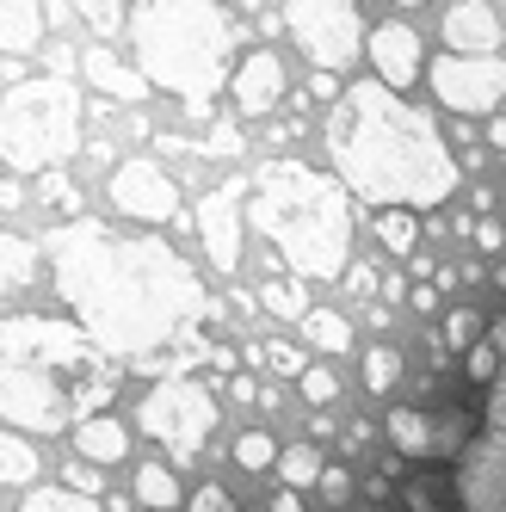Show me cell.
Masks as SVG:
<instances>
[{"instance_id": "ba28073f", "label": "cell", "mask_w": 506, "mask_h": 512, "mask_svg": "<svg viewBox=\"0 0 506 512\" xmlns=\"http://www.w3.org/2000/svg\"><path fill=\"white\" fill-rule=\"evenodd\" d=\"M284 25H291V38L303 44V56L321 68V75H340V68L358 62V38H365V25H358V7H346V0L284 7Z\"/></svg>"}, {"instance_id": "1f68e13d", "label": "cell", "mask_w": 506, "mask_h": 512, "mask_svg": "<svg viewBox=\"0 0 506 512\" xmlns=\"http://www.w3.org/2000/svg\"><path fill=\"white\" fill-rule=\"evenodd\" d=\"M500 371V346H476V352H469V377H476V383H488Z\"/></svg>"}, {"instance_id": "5bb4252c", "label": "cell", "mask_w": 506, "mask_h": 512, "mask_svg": "<svg viewBox=\"0 0 506 512\" xmlns=\"http://www.w3.org/2000/svg\"><path fill=\"white\" fill-rule=\"evenodd\" d=\"M445 44H451V56H494L500 50V13L494 7H451Z\"/></svg>"}, {"instance_id": "e575fe53", "label": "cell", "mask_w": 506, "mask_h": 512, "mask_svg": "<svg viewBox=\"0 0 506 512\" xmlns=\"http://www.w3.org/2000/svg\"><path fill=\"white\" fill-rule=\"evenodd\" d=\"M476 241H482V247H506V229H500V223H476Z\"/></svg>"}, {"instance_id": "4dcf8cb0", "label": "cell", "mask_w": 506, "mask_h": 512, "mask_svg": "<svg viewBox=\"0 0 506 512\" xmlns=\"http://www.w3.org/2000/svg\"><path fill=\"white\" fill-rule=\"evenodd\" d=\"M476 334H482V315H476V309H451V321H445V346H457V352H463Z\"/></svg>"}, {"instance_id": "83f0119b", "label": "cell", "mask_w": 506, "mask_h": 512, "mask_svg": "<svg viewBox=\"0 0 506 512\" xmlns=\"http://www.w3.org/2000/svg\"><path fill=\"white\" fill-rule=\"evenodd\" d=\"M297 389H303L309 408H321V401H334V395H340V377H334V371H321V364H309V371L297 377Z\"/></svg>"}, {"instance_id": "3957f363", "label": "cell", "mask_w": 506, "mask_h": 512, "mask_svg": "<svg viewBox=\"0 0 506 512\" xmlns=\"http://www.w3.org/2000/svg\"><path fill=\"white\" fill-rule=\"evenodd\" d=\"M118 395V371L81 327L50 315H0V420L13 432L87 426Z\"/></svg>"}, {"instance_id": "484cf974", "label": "cell", "mask_w": 506, "mask_h": 512, "mask_svg": "<svg viewBox=\"0 0 506 512\" xmlns=\"http://www.w3.org/2000/svg\"><path fill=\"white\" fill-rule=\"evenodd\" d=\"M278 457H284V451L272 445L266 432H241V438H235V463H241V469H272Z\"/></svg>"}, {"instance_id": "6da1fadb", "label": "cell", "mask_w": 506, "mask_h": 512, "mask_svg": "<svg viewBox=\"0 0 506 512\" xmlns=\"http://www.w3.org/2000/svg\"><path fill=\"white\" fill-rule=\"evenodd\" d=\"M44 253L56 266L62 303L105 358H149L161 346H179L210 309L198 272L155 235L62 223L50 229Z\"/></svg>"}, {"instance_id": "8fae6325", "label": "cell", "mask_w": 506, "mask_h": 512, "mask_svg": "<svg viewBox=\"0 0 506 512\" xmlns=\"http://www.w3.org/2000/svg\"><path fill=\"white\" fill-rule=\"evenodd\" d=\"M241 204H247V186L241 179H223L204 204H198V235L210 247L216 272H235L241 266Z\"/></svg>"}, {"instance_id": "603a6c76", "label": "cell", "mask_w": 506, "mask_h": 512, "mask_svg": "<svg viewBox=\"0 0 506 512\" xmlns=\"http://www.w3.org/2000/svg\"><path fill=\"white\" fill-rule=\"evenodd\" d=\"M38 475V457H31V445L19 432H0V488L7 482H31Z\"/></svg>"}, {"instance_id": "2e32d148", "label": "cell", "mask_w": 506, "mask_h": 512, "mask_svg": "<svg viewBox=\"0 0 506 512\" xmlns=\"http://www.w3.org/2000/svg\"><path fill=\"white\" fill-rule=\"evenodd\" d=\"M75 451H81L87 463H118V457L130 451V426H124L118 414H99V420L75 426Z\"/></svg>"}, {"instance_id": "f1b7e54d", "label": "cell", "mask_w": 506, "mask_h": 512, "mask_svg": "<svg viewBox=\"0 0 506 512\" xmlns=\"http://www.w3.org/2000/svg\"><path fill=\"white\" fill-rule=\"evenodd\" d=\"M266 309L272 315H291V321H309V303L297 284H266Z\"/></svg>"}, {"instance_id": "836d02e7", "label": "cell", "mask_w": 506, "mask_h": 512, "mask_svg": "<svg viewBox=\"0 0 506 512\" xmlns=\"http://www.w3.org/2000/svg\"><path fill=\"white\" fill-rule=\"evenodd\" d=\"M309 99H334L340 105V81L334 75H309Z\"/></svg>"}, {"instance_id": "277c9868", "label": "cell", "mask_w": 506, "mask_h": 512, "mask_svg": "<svg viewBox=\"0 0 506 512\" xmlns=\"http://www.w3.org/2000/svg\"><path fill=\"white\" fill-rule=\"evenodd\" d=\"M253 223L284 253L291 278H340L352 247V210L334 173H315L303 161H266L253 192Z\"/></svg>"}, {"instance_id": "4fadbf2b", "label": "cell", "mask_w": 506, "mask_h": 512, "mask_svg": "<svg viewBox=\"0 0 506 512\" xmlns=\"http://www.w3.org/2000/svg\"><path fill=\"white\" fill-rule=\"evenodd\" d=\"M235 105H241V112L247 118H266L272 112V105L284 99V62L272 56V50H247L241 62H235Z\"/></svg>"}, {"instance_id": "30bf717a", "label": "cell", "mask_w": 506, "mask_h": 512, "mask_svg": "<svg viewBox=\"0 0 506 512\" xmlns=\"http://www.w3.org/2000/svg\"><path fill=\"white\" fill-rule=\"evenodd\" d=\"M105 192H112V204L130 216V223H179V186L155 161H118Z\"/></svg>"}, {"instance_id": "52a82bcc", "label": "cell", "mask_w": 506, "mask_h": 512, "mask_svg": "<svg viewBox=\"0 0 506 512\" xmlns=\"http://www.w3.org/2000/svg\"><path fill=\"white\" fill-rule=\"evenodd\" d=\"M136 420H142V432H149V438H161L173 457H192L204 438H210V426H216V401H210V389H198L186 377H167L161 389L142 395Z\"/></svg>"}, {"instance_id": "7c38bea8", "label": "cell", "mask_w": 506, "mask_h": 512, "mask_svg": "<svg viewBox=\"0 0 506 512\" xmlns=\"http://www.w3.org/2000/svg\"><path fill=\"white\" fill-rule=\"evenodd\" d=\"M365 50H371V68H377V81H383L389 93H408V87L426 75V50H420V31H414V25H402V19L377 25Z\"/></svg>"}, {"instance_id": "9c48e42d", "label": "cell", "mask_w": 506, "mask_h": 512, "mask_svg": "<svg viewBox=\"0 0 506 512\" xmlns=\"http://www.w3.org/2000/svg\"><path fill=\"white\" fill-rule=\"evenodd\" d=\"M432 93H439L451 112H494L500 93H506V62L500 56H439L426 68Z\"/></svg>"}, {"instance_id": "8d00e7d4", "label": "cell", "mask_w": 506, "mask_h": 512, "mask_svg": "<svg viewBox=\"0 0 506 512\" xmlns=\"http://www.w3.org/2000/svg\"><path fill=\"white\" fill-rule=\"evenodd\" d=\"M488 142H494V149H506V118H494V124H488Z\"/></svg>"}, {"instance_id": "d4e9b609", "label": "cell", "mask_w": 506, "mask_h": 512, "mask_svg": "<svg viewBox=\"0 0 506 512\" xmlns=\"http://www.w3.org/2000/svg\"><path fill=\"white\" fill-rule=\"evenodd\" d=\"M377 235L389 253H414L420 247V223H414V210H383L377 216Z\"/></svg>"}, {"instance_id": "ac0fdd59", "label": "cell", "mask_w": 506, "mask_h": 512, "mask_svg": "<svg viewBox=\"0 0 506 512\" xmlns=\"http://www.w3.org/2000/svg\"><path fill=\"white\" fill-rule=\"evenodd\" d=\"M136 500L149 506V512H173L179 506V475L167 463H142L136 469Z\"/></svg>"}, {"instance_id": "d590c367", "label": "cell", "mask_w": 506, "mask_h": 512, "mask_svg": "<svg viewBox=\"0 0 506 512\" xmlns=\"http://www.w3.org/2000/svg\"><path fill=\"white\" fill-rule=\"evenodd\" d=\"M272 512H303V500H297V494H291V488H284V494H278V500H272Z\"/></svg>"}, {"instance_id": "8992f818", "label": "cell", "mask_w": 506, "mask_h": 512, "mask_svg": "<svg viewBox=\"0 0 506 512\" xmlns=\"http://www.w3.org/2000/svg\"><path fill=\"white\" fill-rule=\"evenodd\" d=\"M81 149V93L68 75H31L0 93V161L13 173H50Z\"/></svg>"}, {"instance_id": "e0dca14e", "label": "cell", "mask_w": 506, "mask_h": 512, "mask_svg": "<svg viewBox=\"0 0 506 512\" xmlns=\"http://www.w3.org/2000/svg\"><path fill=\"white\" fill-rule=\"evenodd\" d=\"M44 44V7H13L0 0V50H38Z\"/></svg>"}, {"instance_id": "d6986e66", "label": "cell", "mask_w": 506, "mask_h": 512, "mask_svg": "<svg viewBox=\"0 0 506 512\" xmlns=\"http://www.w3.org/2000/svg\"><path fill=\"white\" fill-rule=\"evenodd\" d=\"M31 266H38V247L0 229V297H7V290H19V284L31 278Z\"/></svg>"}, {"instance_id": "ffe728a7", "label": "cell", "mask_w": 506, "mask_h": 512, "mask_svg": "<svg viewBox=\"0 0 506 512\" xmlns=\"http://www.w3.org/2000/svg\"><path fill=\"white\" fill-rule=\"evenodd\" d=\"M303 334H309V346H321V352H352V327H346L340 309H309Z\"/></svg>"}, {"instance_id": "cb8c5ba5", "label": "cell", "mask_w": 506, "mask_h": 512, "mask_svg": "<svg viewBox=\"0 0 506 512\" xmlns=\"http://www.w3.org/2000/svg\"><path fill=\"white\" fill-rule=\"evenodd\" d=\"M19 512H105V506L87 500V494H75V488H38V494L19 500Z\"/></svg>"}, {"instance_id": "f546056e", "label": "cell", "mask_w": 506, "mask_h": 512, "mask_svg": "<svg viewBox=\"0 0 506 512\" xmlns=\"http://www.w3.org/2000/svg\"><path fill=\"white\" fill-rule=\"evenodd\" d=\"M395 377H402V358L377 346V352L365 358V383H371V389H395Z\"/></svg>"}, {"instance_id": "7a4b0ae2", "label": "cell", "mask_w": 506, "mask_h": 512, "mask_svg": "<svg viewBox=\"0 0 506 512\" xmlns=\"http://www.w3.org/2000/svg\"><path fill=\"white\" fill-rule=\"evenodd\" d=\"M328 155L340 186L383 210H432L457 186V161L445 155L426 112L383 81H352L328 112Z\"/></svg>"}, {"instance_id": "7402d4cb", "label": "cell", "mask_w": 506, "mask_h": 512, "mask_svg": "<svg viewBox=\"0 0 506 512\" xmlns=\"http://www.w3.org/2000/svg\"><path fill=\"white\" fill-rule=\"evenodd\" d=\"M278 475H284V488H315L321 482V475H328V469H321V457H315V445H291V451H284L278 457Z\"/></svg>"}, {"instance_id": "d6a6232c", "label": "cell", "mask_w": 506, "mask_h": 512, "mask_svg": "<svg viewBox=\"0 0 506 512\" xmlns=\"http://www.w3.org/2000/svg\"><path fill=\"white\" fill-rule=\"evenodd\" d=\"M346 284H352V297H371V290H377V266H352Z\"/></svg>"}, {"instance_id": "9a60e30c", "label": "cell", "mask_w": 506, "mask_h": 512, "mask_svg": "<svg viewBox=\"0 0 506 512\" xmlns=\"http://www.w3.org/2000/svg\"><path fill=\"white\" fill-rule=\"evenodd\" d=\"M81 68H87V81H93L99 93H118V99H142V93H149V81H142L130 62H118L105 44H93V50L81 56Z\"/></svg>"}, {"instance_id": "5b68a950", "label": "cell", "mask_w": 506, "mask_h": 512, "mask_svg": "<svg viewBox=\"0 0 506 512\" xmlns=\"http://www.w3.org/2000/svg\"><path fill=\"white\" fill-rule=\"evenodd\" d=\"M130 38H136V75L149 87H167L204 112L210 93L235 81L229 50H235V25L223 7H130Z\"/></svg>"}, {"instance_id": "4316f807", "label": "cell", "mask_w": 506, "mask_h": 512, "mask_svg": "<svg viewBox=\"0 0 506 512\" xmlns=\"http://www.w3.org/2000/svg\"><path fill=\"white\" fill-rule=\"evenodd\" d=\"M253 364H272V371H284V377H303V371H309V364H303V352H297V346H284V340L253 346Z\"/></svg>"}, {"instance_id": "44dd1931", "label": "cell", "mask_w": 506, "mask_h": 512, "mask_svg": "<svg viewBox=\"0 0 506 512\" xmlns=\"http://www.w3.org/2000/svg\"><path fill=\"white\" fill-rule=\"evenodd\" d=\"M389 438H395V451H414V457L432 451V426H426V414H414V408H395V414H389Z\"/></svg>"}]
</instances>
